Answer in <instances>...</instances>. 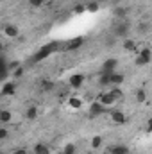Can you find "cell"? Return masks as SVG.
Returning <instances> with one entry per match:
<instances>
[{
	"instance_id": "6da1fadb",
	"label": "cell",
	"mask_w": 152,
	"mask_h": 154,
	"mask_svg": "<svg viewBox=\"0 0 152 154\" xmlns=\"http://www.w3.org/2000/svg\"><path fill=\"white\" fill-rule=\"evenodd\" d=\"M57 50H61V41H48V43L41 45L38 50H36V54L32 56V63H41V61H45L47 57H50V56L56 54Z\"/></svg>"
},
{
	"instance_id": "7a4b0ae2",
	"label": "cell",
	"mask_w": 152,
	"mask_h": 154,
	"mask_svg": "<svg viewBox=\"0 0 152 154\" xmlns=\"http://www.w3.org/2000/svg\"><path fill=\"white\" fill-rule=\"evenodd\" d=\"M129 34V23L125 20H118L116 25L113 27V36H118V38H125Z\"/></svg>"
},
{
	"instance_id": "3957f363",
	"label": "cell",
	"mask_w": 152,
	"mask_h": 154,
	"mask_svg": "<svg viewBox=\"0 0 152 154\" xmlns=\"http://www.w3.org/2000/svg\"><path fill=\"white\" fill-rule=\"evenodd\" d=\"M82 43H84V38L82 36H77V38H72L68 39L66 43H61V47H63V50H77V48H81L82 47Z\"/></svg>"
},
{
	"instance_id": "277c9868",
	"label": "cell",
	"mask_w": 152,
	"mask_h": 154,
	"mask_svg": "<svg viewBox=\"0 0 152 154\" xmlns=\"http://www.w3.org/2000/svg\"><path fill=\"white\" fill-rule=\"evenodd\" d=\"M97 102H99V104H102L104 108H111L114 102H116V99L111 95V91L108 90V91H102V93L99 95V100H97Z\"/></svg>"
},
{
	"instance_id": "5b68a950",
	"label": "cell",
	"mask_w": 152,
	"mask_h": 154,
	"mask_svg": "<svg viewBox=\"0 0 152 154\" xmlns=\"http://www.w3.org/2000/svg\"><path fill=\"white\" fill-rule=\"evenodd\" d=\"M116 66H118V61H116L114 57H109V59H106V61L102 63L100 74H113L114 70H116Z\"/></svg>"
},
{
	"instance_id": "8992f818",
	"label": "cell",
	"mask_w": 152,
	"mask_h": 154,
	"mask_svg": "<svg viewBox=\"0 0 152 154\" xmlns=\"http://www.w3.org/2000/svg\"><path fill=\"white\" fill-rule=\"evenodd\" d=\"M14 91H16V82L14 81H5L2 90H0V95L2 97H11V95H14Z\"/></svg>"
},
{
	"instance_id": "52a82bcc",
	"label": "cell",
	"mask_w": 152,
	"mask_h": 154,
	"mask_svg": "<svg viewBox=\"0 0 152 154\" xmlns=\"http://www.w3.org/2000/svg\"><path fill=\"white\" fill-rule=\"evenodd\" d=\"M109 116H111V120H113L114 124H118V125H122V124L127 122V115L123 111H120V109H111Z\"/></svg>"
},
{
	"instance_id": "ba28073f",
	"label": "cell",
	"mask_w": 152,
	"mask_h": 154,
	"mask_svg": "<svg viewBox=\"0 0 152 154\" xmlns=\"http://www.w3.org/2000/svg\"><path fill=\"white\" fill-rule=\"evenodd\" d=\"M68 84H70V88L79 90V88L84 84V75H82V74H74V75H70L68 77Z\"/></svg>"
},
{
	"instance_id": "9c48e42d",
	"label": "cell",
	"mask_w": 152,
	"mask_h": 154,
	"mask_svg": "<svg viewBox=\"0 0 152 154\" xmlns=\"http://www.w3.org/2000/svg\"><path fill=\"white\" fill-rule=\"evenodd\" d=\"M129 152H131L129 147L123 145V143H114L108 149V154H129Z\"/></svg>"
},
{
	"instance_id": "30bf717a",
	"label": "cell",
	"mask_w": 152,
	"mask_h": 154,
	"mask_svg": "<svg viewBox=\"0 0 152 154\" xmlns=\"http://www.w3.org/2000/svg\"><path fill=\"white\" fill-rule=\"evenodd\" d=\"M108 111V108H104L102 104H99V102H93L91 106H90V115L91 116H100L102 113H106Z\"/></svg>"
},
{
	"instance_id": "8fae6325",
	"label": "cell",
	"mask_w": 152,
	"mask_h": 154,
	"mask_svg": "<svg viewBox=\"0 0 152 154\" xmlns=\"http://www.w3.org/2000/svg\"><path fill=\"white\" fill-rule=\"evenodd\" d=\"M4 34L7 36V38H18V34H20V31H18V27L16 25H13V23H7L5 27H4Z\"/></svg>"
},
{
	"instance_id": "7c38bea8",
	"label": "cell",
	"mask_w": 152,
	"mask_h": 154,
	"mask_svg": "<svg viewBox=\"0 0 152 154\" xmlns=\"http://www.w3.org/2000/svg\"><path fill=\"white\" fill-rule=\"evenodd\" d=\"M13 120V113L9 109H0V125H7Z\"/></svg>"
},
{
	"instance_id": "4fadbf2b",
	"label": "cell",
	"mask_w": 152,
	"mask_h": 154,
	"mask_svg": "<svg viewBox=\"0 0 152 154\" xmlns=\"http://www.w3.org/2000/svg\"><path fill=\"white\" fill-rule=\"evenodd\" d=\"M109 79H111V86H120V84H123V74H118V72H113L111 75H109ZM109 86V88H111Z\"/></svg>"
},
{
	"instance_id": "5bb4252c",
	"label": "cell",
	"mask_w": 152,
	"mask_h": 154,
	"mask_svg": "<svg viewBox=\"0 0 152 154\" xmlns=\"http://www.w3.org/2000/svg\"><path fill=\"white\" fill-rule=\"evenodd\" d=\"M25 118L27 120H36L38 118V106H29L25 109Z\"/></svg>"
},
{
	"instance_id": "9a60e30c",
	"label": "cell",
	"mask_w": 152,
	"mask_h": 154,
	"mask_svg": "<svg viewBox=\"0 0 152 154\" xmlns=\"http://www.w3.org/2000/svg\"><path fill=\"white\" fill-rule=\"evenodd\" d=\"M32 154H50V147L45 143H36L32 149Z\"/></svg>"
},
{
	"instance_id": "2e32d148",
	"label": "cell",
	"mask_w": 152,
	"mask_h": 154,
	"mask_svg": "<svg viewBox=\"0 0 152 154\" xmlns=\"http://www.w3.org/2000/svg\"><path fill=\"white\" fill-rule=\"evenodd\" d=\"M109 75H111V74H100V77H99V84H100L102 88H109V86H111V79H109Z\"/></svg>"
},
{
	"instance_id": "e0dca14e",
	"label": "cell",
	"mask_w": 152,
	"mask_h": 154,
	"mask_svg": "<svg viewBox=\"0 0 152 154\" xmlns=\"http://www.w3.org/2000/svg\"><path fill=\"white\" fill-rule=\"evenodd\" d=\"M108 90L111 91V95L116 99V102H118L120 99H123V91H122V88H120V86H111V88H108Z\"/></svg>"
},
{
	"instance_id": "ac0fdd59",
	"label": "cell",
	"mask_w": 152,
	"mask_h": 154,
	"mask_svg": "<svg viewBox=\"0 0 152 154\" xmlns=\"http://www.w3.org/2000/svg\"><path fill=\"white\" fill-rule=\"evenodd\" d=\"M138 56H141L143 59H147L149 63H150V59H152V52H150V48L149 47H143L141 50H138Z\"/></svg>"
},
{
	"instance_id": "d6986e66",
	"label": "cell",
	"mask_w": 152,
	"mask_h": 154,
	"mask_svg": "<svg viewBox=\"0 0 152 154\" xmlns=\"http://www.w3.org/2000/svg\"><path fill=\"white\" fill-rule=\"evenodd\" d=\"M84 7H86V11H88V13H97V11L100 9V4H99L97 0H93V2H90V4H86Z\"/></svg>"
},
{
	"instance_id": "ffe728a7",
	"label": "cell",
	"mask_w": 152,
	"mask_h": 154,
	"mask_svg": "<svg viewBox=\"0 0 152 154\" xmlns=\"http://www.w3.org/2000/svg\"><path fill=\"white\" fill-rule=\"evenodd\" d=\"M75 152H77L75 145H74V143H66V145L63 147V152L61 154H75Z\"/></svg>"
},
{
	"instance_id": "44dd1931",
	"label": "cell",
	"mask_w": 152,
	"mask_h": 154,
	"mask_svg": "<svg viewBox=\"0 0 152 154\" xmlns=\"http://www.w3.org/2000/svg\"><path fill=\"white\" fill-rule=\"evenodd\" d=\"M125 14H127V11H125L123 7H116V9H114V16H116V20H123Z\"/></svg>"
},
{
	"instance_id": "7402d4cb",
	"label": "cell",
	"mask_w": 152,
	"mask_h": 154,
	"mask_svg": "<svg viewBox=\"0 0 152 154\" xmlns=\"http://www.w3.org/2000/svg\"><path fill=\"white\" fill-rule=\"evenodd\" d=\"M123 48H125L127 52H131V50L136 48V43H134L132 39H123Z\"/></svg>"
},
{
	"instance_id": "603a6c76",
	"label": "cell",
	"mask_w": 152,
	"mask_h": 154,
	"mask_svg": "<svg viewBox=\"0 0 152 154\" xmlns=\"http://www.w3.org/2000/svg\"><path fill=\"white\" fill-rule=\"evenodd\" d=\"M136 100H138L140 104L145 102V100H147V91H145V90H138V91H136Z\"/></svg>"
},
{
	"instance_id": "cb8c5ba5",
	"label": "cell",
	"mask_w": 152,
	"mask_h": 154,
	"mask_svg": "<svg viewBox=\"0 0 152 154\" xmlns=\"http://www.w3.org/2000/svg\"><path fill=\"white\" fill-rule=\"evenodd\" d=\"M100 145H102V138H100V136H95V138L91 140V147H93V149H100Z\"/></svg>"
},
{
	"instance_id": "d4e9b609",
	"label": "cell",
	"mask_w": 152,
	"mask_h": 154,
	"mask_svg": "<svg viewBox=\"0 0 152 154\" xmlns=\"http://www.w3.org/2000/svg\"><path fill=\"white\" fill-rule=\"evenodd\" d=\"M9 136V129L5 125H0V140H5Z\"/></svg>"
},
{
	"instance_id": "484cf974",
	"label": "cell",
	"mask_w": 152,
	"mask_h": 154,
	"mask_svg": "<svg viewBox=\"0 0 152 154\" xmlns=\"http://www.w3.org/2000/svg\"><path fill=\"white\" fill-rule=\"evenodd\" d=\"M23 72H25V68L20 65V66H18V68H14L11 74H13V77H20V75H23Z\"/></svg>"
},
{
	"instance_id": "4316f807",
	"label": "cell",
	"mask_w": 152,
	"mask_h": 154,
	"mask_svg": "<svg viewBox=\"0 0 152 154\" xmlns=\"http://www.w3.org/2000/svg\"><path fill=\"white\" fill-rule=\"evenodd\" d=\"M68 104H70L72 108H81V106H82V100H81V99H70Z\"/></svg>"
},
{
	"instance_id": "83f0119b",
	"label": "cell",
	"mask_w": 152,
	"mask_h": 154,
	"mask_svg": "<svg viewBox=\"0 0 152 154\" xmlns=\"http://www.w3.org/2000/svg\"><path fill=\"white\" fill-rule=\"evenodd\" d=\"M136 65H138V66H147V65H149V61H147V59H143L141 56H136Z\"/></svg>"
},
{
	"instance_id": "f1b7e54d",
	"label": "cell",
	"mask_w": 152,
	"mask_h": 154,
	"mask_svg": "<svg viewBox=\"0 0 152 154\" xmlns=\"http://www.w3.org/2000/svg\"><path fill=\"white\" fill-rule=\"evenodd\" d=\"M41 88H43V91H50V90L54 88V84H52L50 81H43V84H41Z\"/></svg>"
},
{
	"instance_id": "f546056e",
	"label": "cell",
	"mask_w": 152,
	"mask_h": 154,
	"mask_svg": "<svg viewBox=\"0 0 152 154\" xmlns=\"http://www.w3.org/2000/svg\"><path fill=\"white\" fill-rule=\"evenodd\" d=\"M45 2H48V0H29V4H31L32 7H41Z\"/></svg>"
},
{
	"instance_id": "4dcf8cb0",
	"label": "cell",
	"mask_w": 152,
	"mask_h": 154,
	"mask_svg": "<svg viewBox=\"0 0 152 154\" xmlns=\"http://www.w3.org/2000/svg\"><path fill=\"white\" fill-rule=\"evenodd\" d=\"M13 154H29V151L23 149V147H16V149L13 151Z\"/></svg>"
},
{
	"instance_id": "1f68e13d",
	"label": "cell",
	"mask_w": 152,
	"mask_h": 154,
	"mask_svg": "<svg viewBox=\"0 0 152 154\" xmlns=\"http://www.w3.org/2000/svg\"><path fill=\"white\" fill-rule=\"evenodd\" d=\"M84 11H86V7H84V5H77V7H75V13H84Z\"/></svg>"
},
{
	"instance_id": "d6a6232c",
	"label": "cell",
	"mask_w": 152,
	"mask_h": 154,
	"mask_svg": "<svg viewBox=\"0 0 152 154\" xmlns=\"http://www.w3.org/2000/svg\"><path fill=\"white\" fill-rule=\"evenodd\" d=\"M2 50H4V45H2V43H0V54H2Z\"/></svg>"
}]
</instances>
